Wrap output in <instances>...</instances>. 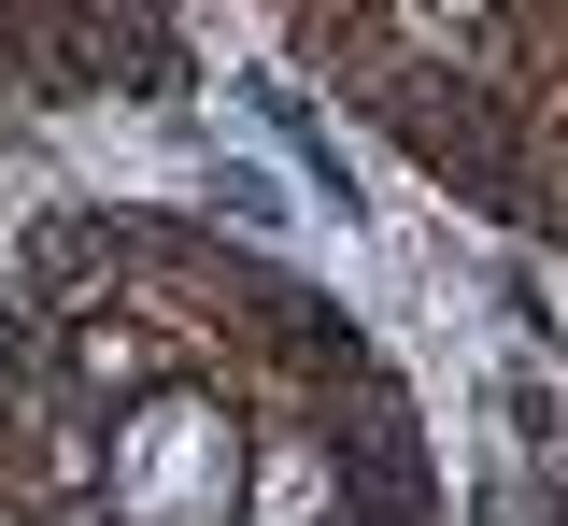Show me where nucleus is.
<instances>
[{
    "label": "nucleus",
    "instance_id": "1",
    "mask_svg": "<svg viewBox=\"0 0 568 526\" xmlns=\"http://www.w3.org/2000/svg\"><path fill=\"white\" fill-rule=\"evenodd\" d=\"M213 513H227V413L156 398L129 427V526H213Z\"/></svg>",
    "mask_w": 568,
    "mask_h": 526
}]
</instances>
